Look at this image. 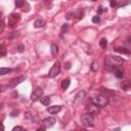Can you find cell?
Wrapping results in <instances>:
<instances>
[{
	"label": "cell",
	"instance_id": "obj_22",
	"mask_svg": "<svg viewBox=\"0 0 131 131\" xmlns=\"http://www.w3.org/2000/svg\"><path fill=\"white\" fill-rule=\"evenodd\" d=\"M129 86H130V83H129V82H123V83L121 84V87H122L124 90H127V89L129 88Z\"/></svg>",
	"mask_w": 131,
	"mask_h": 131
},
{
	"label": "cell",
	"instance_id": "obj_1",
	"mask_svg": "<svg viewBox=\"0 0 131 131\" xmlns=\"http://www.w3.org/2000/svg\"><path fill=\"white\" fill-rule=\"evenodd\" d=\"M124 63V59L121 58L120 56H112L108 55L104 58V64L105 67H107L108 69L112 68H120V66H122Z\"/></svg>",
	"mask_w": 131,
	"mask_h": 131
},
{
	"label": "cell",
	"instance_id": "obj_34",
	"mask_svg": "<svg viewBox=\"0 0 131 131\" xmlns=\"http://www.w3.org/2000/svg\"><path fill=\"white\" fill-rule=\"evenodd\" d=\"M1 108H2V103H0V111H1Z\"/></svg>",
	"mask_w": 131,
	"mask_h": 131
},
{
	"label": "cell",
	"instance_id": "obj_6",
	"mask_svg": "<svg viewBox=\"0 0 131 131\" xmlns=\"http://www.w3.org/2000/svg\"><path fill=\"white\" fill-rule=\"evenodd\" d=\"M56 123V120L52 117H48V118H45L43 121H42V125L44 128H51L55 125Z\"/></svg>",
	"mask_w": 131,
	"mask_h": 131
},
{
	"label": "cell",
	"instance_id": "obj_23",
	"mask_svg": "<svg viewBox=\"0 0 131 131\" xmlns=\"http://www.w3.org/2000/svg\"><path fill=\"white\" fill-rule=\"evenodd\" d=\"M99 21H100V17H99L98 15H95V16L92 17V23H94V24H98Z\"/></svg>",
	"mask_w": 131,
	"mask_h": 131
},
{
	"label": "cell",
	"instance_id": "obj_16",
	"mask_svg": "<svg viewBox=\"0 0 131 131\" xmlns=\"http://www.w3.org/2000/svg\"><path fill=\"white\" fill-rule=\"evenodd\" d=\"M40 101H41V103L44 104V105H49V103H50V98H49L48 96H42V97L40 98Z\"/></svg>",
	"mask_w": 131,
	"mask_h": 131
},
{
	"label": "cell",
	"instance_id": "obj_13",
	"mask_svg": "<svg viewBox=\"0 0 131 131\" xmlns=\"http://www.w3.org/2000/svg\"><path fill=\"white\" fill-rule=\"evenodd\" d=\"M44 25H45V21H44V19H41V18L36 19L35 23H34V27L35 28H43Z\"/></svg>",
	"mask_w": 131,
	"mask_h": 131
},
{
	"label": "cell",
	"instance_id": "obj_14",
	"mask_svg": "<svg viewBox=\"0 0 131 131\" xmlns=\"http://www.w3.org/2000/svg\"><path fill=\"white\" fill-rule=\"evenodd\" d=\"M115 50H116L117 52H119V53H123V54H130V51H129L127 48H125V47H117Z\"/></svg>",
	"mask_w": 131,
	"mask_h": 131
},
{
	"label": "cell",
	"instance_id": "obj_5",
	"mask_svg": "<svg viewBox=\"0 0 131 131\" xmlns=\"http://www.w3.org/2000/svg\"><path fill=\"white\" fill-rule=\"evenodd\" d=\"M60 72V66H59V62L56 61L54 62V64L52 66V68L49 70V73H48V77L49 78H54L56 77Z\"/></svg>",
	"mask_w": 131,
	"mask_h": 131
},
{
	"label": "cell",
	"instance_id": "obj_31",
	"mask_svg": "<svg viewBox=\"0 0 131 131\" xmlns=\"http://www.w3.org/2000/svg\"><path fill=\"white\" fill-rule=\"evenodd\" d=\"M111 6L112 7H116L117 6V2L116 1H111Z\"/></svg>",
	"mask_w": 131,
	"mask_h": 131
},
{
	"label": "cell",
	"instance_id": "obj_21",
	"mask_svg": "<svg viewBox=\"0 0 131 131\" xmlns=\"http://www.w3.org/2000/svg\"><path fill=\"white\" fill-rule=\"evenodd\" d=\"M6 54V48H5V46L4 45H0V56H3V55H5Z\"/></svg>",
	"mask_w": 131,
	"mask_h": 131
},
{
	"label": "cell",
	"instance_id": "obj_29",
	"mask_svg": "<svg viewBox=\"0 0 131 131\" xmlns=\"http://www.w3.org/2000/svg\"><path fill=\"white\" fill-rule=\"evenodd\" d=\"M17 49H18L19 52H23V51H24V46H23V45H18V46H17Z\"/></svg>",
	"mask_w": 131,
	"mask_h": 131
},
{
	"label": "cell",
	"instance_id": "obj_4",
	"mask_svg": "<svg viewBox=\"0 0 131 131\" xmlns=\"http://www.w3.org/2000/svg\"><path fill=\"white\" fill-rule=\"evenodd\" d=\"M86 111H87V114H89V115H91L93 117V116H96V115L99 114L100 107L98 105H96V104L91 102V103H88L86 105Z\"/></svg>",
	"mask_w": 131,
	"mask_h": 131
},
{
	"label": "cell",
	"instance_id": "obj_26",
	"mask_svg": "<svg viewBox=\"0 0 131 131\" xmlns=\"http://www.w3.org/2000/svg\"><path fill=\"white\" fill-rule=\"evenodd\" d=\"M24 3H25V2H24L23 0H16V1H15V5H16L17 7H20Z\"/></svg>",
	"mask_w": 131,
	"mask_h": 131
},
{
	"label": "cell",
	"instance_id": "obj_20",
	"mask_svg": "<svg viewBox=\"0 0 131 131\" xmlns=\"http://www.w3.org/2000/svg\"><path fill=\"white\" fill-rule=\"evenodd\" d=\"M91 70H92L93 72H96V71L98 70V62H97L96 60H94V61L91 63Z\"/></svg>",
	"mask_w": 131,
	"mask_h": 131
},
{
	"label": "cell",
	"instance_id": "obj_27",
	"mask_svg": "<svg viewBox=\"0 0 131 131\" xmlns=\"http://www.w3.org/2000/svg\"><path fill=\"white\" fill-rule=\"evenodd\" d=\"M8 88V86H4V85H0V93L1 92H3V91H5L6 89Z\"/></svg>",
	"mask_w": 131,
	"mask_h": 131
},
{
	"label": "cell",
	"instance_id": "obj_10",
	"mask_svg": "<svg viewBox=\"0 0 131 131\" xmlns=\"http://www.w3.org/2000/svg\"><path fill=\"white\" fill-rule=\"evenodd\" d=\"M84 96H85V91H83V90L79 91V92L77 93V95H76L75 99H74V103H75V104L80 103V102L82 101V99L84 98Z\"/></svg>",
	"mask_w": 131,
	"mask_h": 131
},
{
	"label": "cell",
	"instance_id": "obj_35",
	"mask_svg": "<svg viewBox=\"0 0 131 131\" xmlns=\"http://www.w3.org/2000/svg\"><path fill=\"white\" fill-rule=\"evenodd\" d=\"M80 131H88V130H86V129H82V130H80Z\"/></svg>",
	"mask_w": 131,
	"mask_h": 131
},
{
	"label": "cell",
	"instance_id": "obj_36",
	"mask_svg": "<svg viewBox=\"0 0 131 131\" xmlns=\"http://www.w3.org/2000/svg\"><path fill=\"white\" fill-rule=\"evenodd\" d=\"M23 131H27V130H23Z\"/></svg>",
	"mask_w": 131,
	"mask_h": 131
},
{
	"label": "cell",
	"instance_id": "obj_33",
	"mask_svg": "<svg viewBox=\"0 0 131 131\" xmlns=\"http://www.w3.org/2000/svg\"><path fill=\"white\" fill-rule=\"evenodd\" d=\"M0 131H4V125L2 123H0Z\"/></svg>",
	"mask_w": 131,
	"mask_h": 131
},
{
	"label": "cell",
	"instance_id": "obj_25",
	"mask_svg": "<svg viewBox=\"0 0 131 131\" xmlns=\"http://www.w3.org/2000/svg\"><path fill=\"white\" fill-rule=\"evenodd\" d=\"M68 29H69V26H68V24H64V25L61 27V33H66V32L68 31Z\"/></svg>",
	"mask_w": 131,
	"mask_h": 131
},
{
	"label": "cell",
	"instance_id": "obj_12",
	"mask_svg": "<svg viewBox=\"0 0 131 131\" xmlns=\"http://www.w3.org/2000/svg\"><path fill=\"white\" fill-rule=\"evenodd\" d=\"M114 74H115V76H116L117 78H119V79H122V78L124 77V71H123L121 68H117V69L114 71Z\"/></svg>",
	"mask_w": 131,
	"mask_h": 131
},
{
	"label": "cell",
	"instance_id": "obj_8",
	"mask_svg": "<svg viewBox=\"0 0 131 131\" xmlns=\"http://www.w3.org/2000/svg\"><path fill=\"white\" fill-rule=\"evenodd\" d=\"M20 18V15L19 13H11L10 16H9V21H8V25L10 27H14L16 25V23L19 20Z\"/></svg>",
	"mask_w": 131,
	"mask_h": 131
},
{
	"label": "cell",
	"instance_id": "obj_19",
	"mask_svg": "<svg viewBox=\"0 0 131 131\" xmlns=\"http://www.w3.org/2000/svg\"><path fill=\"white\" fill-rule=\"evenodd\" d=\"M57 52H58V47L55 44H52L51 45V53L53 55H55V54H57Z\"/></svg>",
	"mask_w": 131,
	"mask_h": 131
},
{
	"label": "cell",
	"instance_id": "obj_15",
	"mask_svg": "<svg viewBox=\"0 0 131 131\" xmlns=\"http://www.w3.org/2000/svg\"><path fill=\"white\" fill-rule=\"evenodd\" d=\"M70 83H71L70 79H64V80H62V82H61V88H62L63 90H67V89L69 88V86H70Z\"/></svg>",
	"mask_w": 131,
	"mask_h": 131
},
{
	"label": "cell",
	"instance_id": "obj_18",
	"mask_svg": "<svg viewBox=\"0 0 131 131\" xmlns=\"http://www.w3.org/2000/svg\"><path fill=\"white\" fill-rule=\"evenodd\" d=\"M106 45H107V41H106V39H105V38L100 39V41H99V46H100L101 48H106Z\"/></svg>",
	"mask_w": 131,
	"mask_h": 131
},
{
	"label": "cell",
	"instance_id": "obj_7",
	"mask_svg": "<svg viewBox=\"0 0 131 131\" xmlns=\"http://www.w3.org/2000/svg\"><path fill=\"white\" fill-rule=\"evenodd\" d=\"M25 80H26V76H17L16 78H14V79H12V80L10 81L8 87L13 88V87H15L16 85H18V84H20L21 82H24Z\"/></svg>",
	"mask_w": 131,
	"mask_h": 131
},
{
	"label": "cell",
	"instance_id": "obj_17",
	"mask_svg": "<svg viewBox=\"0 0 131 131\" xmlns=\"http://www.w3.org/2000/svg\"><path fill=\"white\" fill-rule=\"evenodd\" d=\"M10 72H11V69H8V68H0V76L6 75V74H8Z\"/></svg>",
	"mask_w": 131,
	"mask_h": 131
},
{
	"label": "cell",
	"instance_id": "obj_3",
	"mask_svg": "<svg viewBox=\"0 0 131 131\" xmlns=\"http://www.w3.org/2000/svg\"><path fill=\"white\" fill-rule=\"evenodd\" d=\"M81 123L83 126L85 127H92L94 125V119L91 115L89 114H85L81 117Z\"/></svg>",
	"mask_w": 131,
	"mask_h": 131
},
{
	"label": "cell",
	"instance_id": "obj_9",
	"mask_svg": "<svg viewBox=\"0 0 131 131\" xmlns=\"http://www.w3.org/2000/svg\"><path fill=\"white\" fill-rule=\"evenodd\" d=\"M42 95H43V90L40 89V88H37V89H35V90L32 92V94H31V99H32L33 101H35V100H37V99H40V98L42 97Z\"/></svg>",
	"mask_w": 131,
	"mask_h": 131
},
{
	"label": "cell",
	"instance_id": "obj_32",
	"mask_svg": "<svg viewBox=\"0 0 131 131\" xmlns=\"http://www.w3.org/2000/svg\"><path fill=\"white\" fill-rule=\"evenodd\" d=\"M36 131H45V128L42 126V127H39V128H38Z\"/></svg>",
	"mask_w": 131,
	"mask_h": 131
},
{
	"label": "cell",
	"instance_id": "obj_2",
	"mask_svg": "<svg viewBox=\"0 0 131 131\" xmlns=\"http://www.w3.org/2000/svg\"><path fill=\"white\" fill-rule=\"evenodd\" d=\"M92 103L98 105L99 107L106 106L108 104V98L104 95H97V96H94L92 98Z\"/></svg>",
	"mask_w": 131,
	"mask_h": 131
},
{
	"label": "cell",
	"instance_id": "obj_30",
	"mask_svg": "<svg viewBox=\"0 0 131 131\" xmlns=\"http://www.w3.org/2000/svg\"><path fill=\"white\" fill-rule=\"evenodd\" d=\"M64 68H66L67 70H69V69L71 68V62H67V63H64Z\"/></svg>",
	"mask_w": 131,
	"mask_h": 131
},
{
	"label": "cell",
	"instance_id": "obj_28",
	"mask_svg": "<svg viewBox=\"0 0 131 131\" xmlns=\"http://www.w3.org/2000/svg\"><path fill=\"white\" fill-rule=\"evenodd\" d=\"M11 131H23V128H21L20 126H16V127H14Z\"/></svg>",
	"mask_w": 131,
	"mask_h": 131
},
{
	"label": "cell",
	"instance_id": "obj_11",
	"mask_svg": "<svg viewBox=\"0 0 131 131\" xmlns=\"http://www.w3.org/2000/svg\"><path fill=\"white\" fill-rule=\"evenodd\" d=\"M60 110H61V106H60V105H53V106L47 107V112H48L49 114H51V115H54V114L59 113Z\"/></svg>",
	"mask_w": 131,
	"mask_h": 131
},
{
	"label": "cell",
	"instance_id": "obj_24",
	"mask_svg": "<svg viewBox=\"0 0 131 131\" xmlns=\"http://www.w3.org/2000/svg\"><path fill=\"white\" fill-rule=\"evenodd\" d=\"M105 10H106L105 8H103L102 6H99V7H98V9H97V14L99 15V14H101L102 12H104Z\"/></svg>",
	"mask_w": 131,
	"mask_h": 131
}]
</instances>
